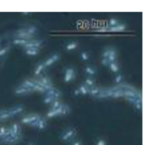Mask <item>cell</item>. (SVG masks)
I'll use <instances>...</instances> for the list:
<instances>
[{"label":"cell","mask_w":153,"mask_h":145,"mask_svg":"<svg viewBox=\"0 0 153 145\" xmlns=\"http://www.w3.org/2000/svg\"><path fill=\"white\" fill-rule=\"evenodd\" d=\"M76 130L75 128L70 127L65 129L62 132V133L60 135V138L62 141L64 142H68L73 140V138L76 136Z\"/></svg>","instance_id":"1"},{"label":"cell","mask_w":153,"mask_h":145,"mask_svg":"<svg viewBox=\"0 0 153 145\" xmlns=\"http://www.w3.org/2000/svg\"><path fill=\"white\" fill-rule=\"evenodd\" d=\"M22 139V135H12V136L6 137V138L1 139V143L7 145H13L17 144L18 142Z\"/></svg>","instance_id":"2"},{"label":"cell","mask_w":153,"mask_h":145,"mask_svg":"<svg viewBox=\"0 0 153 145\" xmlns=\"http://www.w3.org/2000/svg\"><path fill=\"white\" fill-rule=\"evenodd\" d=\"M75 77H76V71H75L74 68H71V67L66 68L65 71H64V82L69 83L71 80H73Z\"/></svg>","instance_id":"3"},{"label":"cell","mask_w":153,"mask_h":145,"mask_svg":"<svg viewBox=\"0 0 153 145\" xmlns=\"http://www.w3.org/2000/svg\"><path fill=\"white\" fill-rule=\"evenodd\" d=\"M43 43V40H29L27 42L26 44L23 46L24 49H30V48H36L39 49V47L42 46Z\"/></svg>","instance_id":"4"},{"label":"cell","mask_w":153,"mask_h":145,"mask_svg":"<svg viewBox=\"0 0 153 145\" xmlns=\"http://www.w3.org/2000/svg\"><path fill=\"white\" fill-rule=\"evenodd\" d=\"M40 117V116L37 114L28 115V116H25V117H24L23 119H21V122H22V124H25L31 125V124L35 122Z\"/></svg>","instance_id":"5"},{"label":"cell","mask_w":153,"mask_h":145,"mask_svg":"<svg viewBox=\"0 0 153 145\" xmlns=\"http://www.w3.org/2000/svg\"><path fill=\"white\" fill-rule=\"evenodd\" d=\"M14 37L17 39H25V40H30L32 37V36L30 35L26 31L25 28H22L19 31H16L14 34Z\"/></svg>","instance_id":"6"},{"label":"cell","mask_w":153,"mask_h":145,"mask_svg":"<svg viewBox=\"0 0 153 145\" xmlns=\"http://www.w3.org/2000/svg\"><path fill=\"white\" fill-rule=\"evenodd\" d=\"M59 58H60V55L58 53H55L52 55V56L49 57L47 60H46L44 63V65L46 66V68L47 67L51 66L52 65H53L54 63L57 62V61L59 60Z\"/></svg>","instance_id":"7"},{"label":"cell","mask_w":153,"mask_h":145,"mask_svg":"<svg viewBox=\"0 0 153 145\" xmlns=\"http://www.w3.org/2000/svg\"><path fill=\"white\" fill-rule=\"evenodd\" d=\"M61 95V92H60L58 89H55V88H52L49 90L46 91L44 93V96H51L52 98H54L55 99H58L60 98V96Z\"/></svg>","instance_id":"8"},{"label":"cell","mask_w":153,"mask_h":145,"mask_svg":"<svg viewBox=\"0 0 153 145\" xmlns=\"http://www.w3.org/2000/svg\"><path fill=\"white\" fill-rule=\"evenodd\" d=\"M9 111V113H10L12 117H13L16 115L19 114L22 112H23L24 110V107L22 105H16V106H13V107H10V108L7 109Z\"/></svg>","instance_id":"9"},{"label":"cell","mask_w":153,"mask_h":145,"mask_svg":"<svg viewBox=\"0 0 153 145\" xmlns=\"http://www.w3.org/2000/svg\"><path fill=\"white\" fill-rule=\"evenodd\" d=\"M31 92H33V89H30V88L25 87V86H19L15 89L14 93L17 95H26V94L31 93Z\"/></svg>","instance_id":"10"},{"label":"cell","mask_w":153,"mask_h":145,"mask_svg":"<svg viewBox=\"0 0 153 145\" xmlns=\"http://www.w3.org/2000/svg\"><path fill=\"white\" fill-rule=\"evenodd\" d=\"M62 107H63V104L61 107H59L58 109H56V110H50L48 113L46 114V118L48 119H50V118H54V117H57V116H61V110H62Z\"/></svg>","instance_id":"11"},{"label":"cell","mask_w":153,"mask_h":145,"mask_svg":"<svg viewBox=\"0 0 153 145\" xmlns=\"http://www.w3.org/2000/svg\"><path fill=\"white\" fill-rule=\"evenodd\" d=\"M46 121L44 118L40 117L38 119V120L37 121V124H36V128H37L40 130H43L46 129Z\"/></svg>","instance_id":"12"},{"label":"cell","mask_w":153,"mask_h":145,"mask_svg":"<svg viewBox=\"0 0 153 145\" xmlns=\"http://www.w3.org/2000/svg\"><path fill=\"white\" fill-rule=\"evenodd\" d=\"M126 28V26L125 24L119 23L116 26L109 28L108 32H120V31H125Z\"/></svg>","instance_id":"13"},{"label":"cell","mask_w":153,"mask_h":145,"mask_svg":"<svg viewBox=\"0 0 153 145\" xmlns=\"http://www.w3.org/2000/svg\"><path fill=\"white\" fill-rule=\"evenodd\" d=\"M85 74L87 75H88V77H94V76L96 75L97 74V70L96 68H94V66L91 65H87L85 68Z\"/></svg>","instance_id":"14"},{"label":"cell","mask_w":153,"mask_h":145,"mask_svg":"<svg viewBox=\"0 0 153 145\" xmlns=\"http://www.w3.org/2000/svg\"><path fill=\"white\" fill-rule=\"evenodd\" d=\"M45 68H46V66H45L44 65V63L41 62L40 63H38L34 71V75L36 76V77L40 75V74L44 71Z\"/></svg>","instance_id":"15"},{"label":"cell","mask_w":153,"mask_h":145,"mask_svg":"<svg viewBox=\"0 0 153 145\" xmlns=\"http://www.w3.org/2000/svg\"><path fill=\"white\" fill-rule=\"evenodd\" d=\"M117 57V50L115 49L111 48L110 54H109L108 57V61L110 63L116 62Z\"/></svg>","instance_id":"16"},{"label":"cell","mask_w":153,"mask_h":145,"mask_svg":"<svg viewBox=\"0 0 153 145\" xmlns=\"http://www.w3.org/2000/svg\"><path fill=\"white\" fill-rule=\"evenodd\" d=\"M20 86H25V87L27 88H30V89H33V91H34V87H35L36 84L35 83H34V80H24V81L21 83Z\"/></svg>","instance_id":"17"},{"label":"cell","mask_w":153,"mask_h":145,"mask_svg":"<svg viewBox=\"0 0 153 145\" xmlns=\"http://www.w3.org/2000/svg\"><path fill=\"white\" fill-rule=\"evenodd\" d=\"M102 88L94 86V87L89 89V95H91V96H94L96 98V97L102 92Z\"/></svg>","instance_id":"18"},{"label":"cell","mask_w":153,"mask_h":145,"mask_svg":"<svg viewBox=\"0 0 153 145\" xmlns=\"http://www.w3.org/2000/svg\"><path fill=\"white\" fill-rule=\"evenodd\" d=\"M79 46V43L76 41H71L70 43H67L65 46L66 50L68 51V52H70V51H73L76 49Z\"/></svg>","instance_id":"19"},{"label":"cell","mask_w":153,"mask_h":145,"mask_svg":"<svg viewBox=\"0 0 153 145\" xmlns=\"http://www.w3.org/2000/svg\"><path fill=\"white\" fill-rule=\"evenodd\" d=\"M12 132H13V135H21V130L20 127L18 124H13L11 127H10Z\"/></svg>","instance_id":"20"},{"label":"cell","mask_w":153,"mask_h":145,"mask_svg":"<svg viewBox=\"0 0 153 145\" xmlns=\"http://www.w3.org/2000/svg\"><path fill=\"white\" fill-rule=\"evenodd\" d=\"M38 49H36V48H30V49H25V54L28 56H36L38 54Z\"/></svg>","instance_id":"21"},{"label":"cell","mask_w":153,"mask_h":145,"mask_svg":"<svg viewBox=\"0 0 153 145\" xmlns=\"http://www.w3.org/2000/svg\"><path fill=\"white\" fill-rule=\"evenodd\" d=\"M78 89H79V92H80L81 95H89V88H88V86H85V84H80V86L78 87Z\"/></svg>","instance_id":"22"},{"label":"cell","mask_w":153,"mask_h":145,"mask_svg":"<svg viewBox=\"0 0 153 145\" xmlns=\"http://www.w3.org/2000/svg\"><path fill=\"white\" fill-rule=\"evenodd\" d=\"M123 95L126 98H137V93L138 92V91L137 92H133L131 90H123Z\"/></svg>","instance_id":"23"},{"label":"cell","mask_w":153,"mask_h":145,"mask_svg":"<svg viewBox=\"0 0 153 145\" xmlns=\"http://www.w3.org/2000/svg\"><path fill=\"white\" fill-rule=\"evenodd\" d=\"M84 84H85L86 86H88L89 89H91V88L95 86L94 80L92 78V77H86V78H85V83H84Z\"/></svg>","instance_id":"24"},{"label":"cell","mask_w":153,"mask_h":145,"mask_svg":"<svg viewBox=\"0 0 153 145\" xmlns=\"http://www.w3.org/2000/svg\"><path fill=\"white\" fill-rule=\"evenodd\" d=\"M25 29H26L27 32H28L30 35L32 36V37H34V36L37 33V31H38L37 27L34 26V25H31V26L27 27V28H25Z\"/></svg>","instance_id":"25"},{"label":"cell","mask_w":153,"mask_h":145,"mask_svg":"<svg viewBox=\"0 0 153 145\" xmlns=\"http://www.w3.org/2000/svg\"><path fill=\"white\" fill-rule=\"evenodd\" d=\"M29 40H25V39H14L13 40V44L16 45V46H24L27 43V42Z\"/></svg>","instance_id":"26"},{"label":"cell","mask_w":153,"mask_h":145,"mask_svg":"<svg viewBox=\"0 0 153 145\" xmlns=\"http://www.w3.org/2000/svg\"><path fill=\"white\" fill-rule=\"evenodd\" d=\"M109 68L114 73H118L120 71V67L118 66V64L117 63V62H114V63H110L108 65Z\"/></svg>","instance_id":"27"},{"label":"cell","mask_w":153,"mask_h":145,"mask_svg":"<svg viewBox=\"0 0 153 145\" xmlns=\"http://www.w3.org/2000/svg\"><path fill=\"white\" fill-rule=\"evenodd\" d=\"M121 97H124L123 95V92L122 90H117L112 92V95L111 98H119Z\"/></svg>","instance_id":"28"},{"label":"cell","mask_w":153,"mask_h":145,"mask_svg":"<svg viewBox=\"0 0 153 145\" xmlns=\"http://www.w3.org/2000/svg\"><path fill=\"white\" fill-rule=\"evenodd\" d=\"M61 105H62V104L60 102L59 100H55V101L51 104V110H56V109L59 108Z\"/></svg>","instance_id":"29"},{"label":"cell","mask_w":153,"mask_h":145,"mask_svg":"<svg viewBox=\"0 0 153 145\" xmlns=\"http://www.w3.org/2000/svg\"><path fill=\"white\" fill-rule=\"evenodd\" d=\"M80 58L82 61H88L90 59V55L88 52H82L80 53Z\"/></svg>","instance_id":"30"},{"label":"cell","mask_w":153,"mask_h":145,"mask_svg":"<svg viewBox=\"0 0 153 145\" xmlns=\"http://www.w3.org/2000/svg\"><path fill=\"white\" fill-rule=\"evenodd\" d=\"M120 22L118 19H115V18H111V19H109L108 25V26L109 28H111V27L116 26V25H117Z\"/></svg>","instance_id":"31"},{"label":"cell","mask_w":153,"mask_h":145,"mask_svg":"<svg viewBox=\"0 0 153 145\" xmlns=\"http://www.w3.org/2000/svg\"><path fill=\"white\" fill-rule=\"evenodd\" d=\"M123 74H120V73H118V74L115 76L114 81L115 83H117L118 85L121 84V83L123 82Z\"/></svg>","instance_id":"32"},{"label":"cell","mask_w":153,"mask_h":145,"mask_svg":"<svg viewBox=\"0 0 153 145\" xmlns=\"http://www.w3.org/2000/svg\"><path fill=\"white\" fill-rule=\"evenodd\" d=\"M70 107L67 104H63L62 110H61V116H66L70 113Z\"/></svg>","instance_id":"33"},{"label":"cell","mask_w":153,"mask_h":145,"mask_svg":"<svg viewBox=\"0 0 153 145\" xmlns=\"http://www.w3.org/2000/svg\"><path fill=\"white\" fill-rule=\"evenodd\" d=\"M55 100L56 99H55V98H52V97L51 96H44V98H43V103L46 104H51L54 101H55Z\"/></svg>","instance_id":"34"},{"label":"cell","mask_w":153,"mask_h":145,"mask_svg":"<svg viewBox=\"0 0 153 145\" xmlns=\"http://www.w3.org/2000/svg\"><path fill=\"white\" fill-rule=\"evenodd\" d=\"M7 130V128H6L5 127H0V139H2L3 137L5 135Z\"/></svg>","instance_id":"35"},{"label":"cell","mask_w":153,"mask_h":145,"mask_svg":"<svg viewBox=\"0 0 153 145\" xmlns=\"http://www.w3.org/2000/svg\"><path fill=\"white\" fill-rule=\"evenodd\" d=\"M111 48H106V49L103 51L102 54V58H108V57L109 54H110L111 52Z\"/></svg>","instance_id":"36"},{"label":"cell","mask_w":153,"mask_h":145,"mask_svg":"<svg viewBox=\"0 0 153 145\" xmlns=\"http://www.w3.org/2000/svg\"><path fill=\"white\" fill-rule=\"evenodd\" d=\"M108 28L109 27H104V28H100L98 30H96V32H100V33H105V32H108Z\"/></svg>","instance_id":"37"},{"label":"cell","mask_w":153,"mask_h":145,"mask_svg":"<svg viewBox=\"0 0 153 145\" xmlns=\"http://www.w3.org/2000/svg\"><path fill=\"white\" fill-rule=\"evenodd\" d=\"M101 63L103 66H108L109 63H110V62L108 61V58H102Z\"/></svg>","instance_id":"38"},{"label":"cell","mask_w":153,"mask_h":145,"mask_svg":"<svg viewBox=\"0 0 153 145\" xmlns=\"http://www.w3.org/2000/svg\"><path fill=\"white\" fill-rule=\"evenodd\" d=\"M7 48L5 47V48H2V49H0V57L3 56V55L5 54L7 52Z\"/></svg>","instance_id":"39"},{"label":"cell","mask_w":153,"mask_h":145,"mask_svg":"<svg viewBox=\"0 0 153 145\" xmlns=\"http://www.w3.org/2000/svg\"><path fill=\"white\" fill-rule=\"evenodd\" d=\"M96 145H106V141L104 139H99L98 141H97V144Z\"/></svg>","instance_id":"40"},{"label":"cell","mask_w":153,"mask_h":145,"mask_svg":"<svg viewBox=\"0 0 153 145\" xmlns=\"http://www.w3.org/2000/svg\"><path fill=\"white\" fill-rule=\"evenodd\" d=\"M70 145H82V142L80 140H75L70 144Z\"/></svg>","instance_id":"41"},{"label":"cell","mask_w":153,"mask_h":145,"mask_svg":"<svg viewBox=\"0 0 153 145\" xmlns=\"http://www.w3.org/2000/svg\"><path fill=\"white\" fill-rule=\"evenodd\" d=\"M73 95H74L75 96H76V97L81 95L80 92H79V89H78V88H76V89H74V91H73Z\"/></svg>","instance_id":"42"},{"label":"cell","mask_w":153,"mask_h":145,"mask_svg":"<svg viewBox=\"0 0 153 145\" xmlns=\"http://www.w3.org/2000/svg\"><path fill=\"white\" fill-rule=\"evenodd\" d=\"M134 106L137 110H142V104H134Z\"/></svg>","instance_id":"43"},{"label":"cell","mask_w":153,"mask_h":145,"mask_svg":"<svg viewBox=\"0 0 153 145\" xmlns=\"http://www.w3.org/2000/svg\"><path fill=\"white\" fill-rule=\"evenodd\" d=\"M27 145H35L34 144V143H32V142H29V143H28V144H27Z\"/></svg>","instance_id":"44"},{"label":"cell","mask_w":153,"mask_h":145,"mask_svg":"<svg viewBox=\"0 0 153 145\" xmlns=\"http://www.w3.org/2000/svg\"><path fill=\"white\" fill-rule=\"evenodd\" d=\"M2 112H3V110H0V115H1V113H2Z\"/></svg>","instance_id":"45"}]
</instances>
